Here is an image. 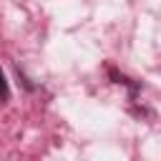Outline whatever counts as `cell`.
Instances as JSON below:
<instances>
[{"label": "cell", "instance_id": "1", "mask_svg": "<svg viewBox=\"0 0 161 161\" xmlns=\"http://www.w3.org/2000/svg\"><path fill=\"white\" fill-rule=\"evenodd\" d=\"M8 98H10V86H8L5 73H3V68H0V101H8Z\"/></svg>", "mask_w": 161, "mask_h": 161}]
</instances>
